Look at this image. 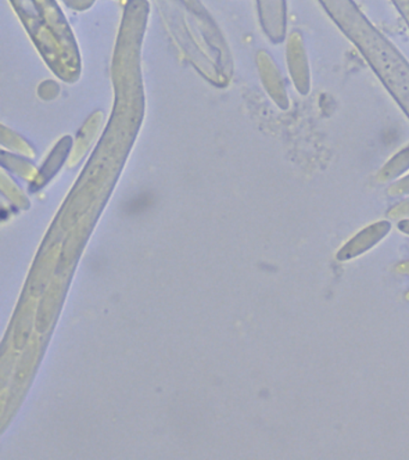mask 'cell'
Here are the masks:
<instances>
[{
    "label": "cell",
    "mask_w": 409,
    "mask_h": 460,
    "mask_svg": "<svg viewBox=\"0 0 409 460\" xmlns=\"http://www.w3.org/2000/svg\"><path fill=\"white\" fill-rule=\"evenodd\" d=\"M341 29L382 82L409 120V63L400 50L375 28L353 14L336 13Z\"/></svg>",
    "instance_id": "cell-1"
},
{
    "label": "cell",
    "mask_w": 409,
    "mask_h": 460,
    "mask_svg": "<svg viewBox=\"0 0 409 460\" xmlns=\"http://www.w3.org/2000/svg\"><path fill=\"white\" fill-rule=\"evenodd\" d=\"M396 272L400 275L409 276V261L401 262L396 266Z\"/></svg>",
    "instance_id": "cell-8"
},
{
    "label": "cell",
    "mask_w": 409,
    "mask_h": 460,
    "mask_svg": "<svg viewBox=\"0 0 409 460\" xmlns=\"http://www.w3.org/2000/svg\"><path fill=\"white\" fill-rule=\"evenodd\" d=\"M287 64L297 92L307 96L311 92V68L307 49L299 32L289 38L287 45Z\"/></svg>",
    "instance_id": "cell-2"
},
{
    "label": "cell",
    "mask_w": 409,
    "mask_h": 460,
    "mask_svg": "<svg viewBox=\"0 0 409 460\" xmlns=\"http://www.w3.org/2000/svg\"><path fill=\"white\" fill-rule=\"evenodd\" d=\"M390 229L391 223L389 221H378L366 226L340 248L336 254L337 261H350V259L371 250L389 234Z\"/></svg>",
    "instance_id": "cell-3"
},
{
    "label": "cell",
    "mask_w": 409,
    "mask_h": 460,
    "mask_svg": "<svg viewBox=\"0 0 409 460\" xmlns=\"http://www.w3.org/2000/svg\"><path fill=\"white\" fill-rule=\"evenodd\" d=\"M262 71H263V75H265V84H267L272 100L275 101L281 110H287L289 107L290 101L285 81H283L274 61L271 59V57L265 56V54L262 57Z\"/></svg>",
    "instance_id": "cell-4"
},
{
    "label": "cell",
    "mask_w": 409,
    "mask_h": 460,
    "mask_svg": "<svg viewBox=\"0 0 409 460\" xmlns=\"http://www.w3.org/2000/svg\"><path fill=\"white\" fill-rule=\"evenodd\" d=\"M409 172V144L395 153L377 172L379 183L394 182Z\"/></svg>",
    "instance_id": "cell-5"
},
{
    "label": "cell",
    "mask_w": 409,
    "mask_h": 460,
    "mask_svg": "<svg viewBox=\"0 0 409 460\" xmlns=\"http://www.w3.org/2000/svg\"><path fill=\"white\" fill-rule=\"evenodd\" d=\"M387 196L397 198V197H408L409 196V172L400 179L395 180L394 182L390 183V186L387 190Z\"/></svg>",
    "instance_id": "cell-6"
},
{
    "label": "cell",
    "mask_w": 409,
    "mask_h": 460,
    "mask_svg": "<svg viewBox=\"0 0 409 460\" xmlns=\"http://www.w3.org/2000/svg\"><path fill=\"white\" fill-rule=\"evenodd\" d=\"M387 217L390 219H401L409 218V196L402 199L400 203L395 204L393 208H390L387 212Z\"/></svg>",
    "instance_id": "cell-7"
},
{
    "label": "cell",
    "mask_w": 409,
    "mask_h": 460,
    "mask_svg": "<svg viewBox=\"0 0 409 460\" xmlns=\"http://www.w3.org/2000/svg\"><path fill=\"white\" fill-rule=\"evenodd\" d=\"M397 228L400 229L402 233L409 235V218L401 219V221L398 222Z\"/></svg>",
    "instance_id": "cell-9"
},
{
    "label": "cell",
    "mask_w": 409,
    "mask_h": 460,
    "mask_svg": "<svg viewBox=\"0 0 409 460\" xmlns=\"http://www.w3.org/2000/svg\"><path fill=\"white\" fill-rule=\"evenodd\" d=\"M405 300L409 301V291L407 294H405Z\"/></svg>",
    "instance_id": "cell-10"
}]
</instances>
